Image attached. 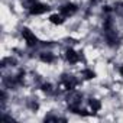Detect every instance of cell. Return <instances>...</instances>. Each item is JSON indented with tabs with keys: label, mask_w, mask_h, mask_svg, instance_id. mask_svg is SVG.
Returning a JSON list of instances; mask_svg holds the SVG:
<instances>
[{
	"label": "cell",
	"mask_w": 123,
	"mask_h": 123,
	"mask_svg": "<svg viewBox=\"0 0 123 123\" xmlns=\"http://www.w3.org/2000/svg\"><path fill=\"white\" fill-rule=\"evenodd\" d=\"M29 9V15L31 16H38V15H43L49 10V6L45 5V3H41L38 2V0H35V2L28 7Z\"/></svg>",
	"instance_id": "cell-1"
},
{
	"label": "cell",
	"mask_w": 123,
	"mask_h": 123,
	"mask_svg": "<svg viewBox=\"0 0 123 123\" xmlns=\"http://www.w3.org/2000/svg\"><path fill=\"white\" fill-rule=\"evenodd\" d=\"M22 36H23V39H25L26 45H28V46H31V48L36 46V45H38V42H39L38 36H36L31 29H28V28H23V29H22Z\"/></svg>",
	"instance_id": "cell-2"
},
{
	"label": "cell",
	"mask_w": 123,
	"mask_h": 123,
	"mask_svg": "<svg viewBox=\"0 0 123 123\" xmlns=\"http://www.w3.org/2000/svg\"><path fill=\"white\" fill-rule=\"evenodd\" d=\"M77 10H78V6H77L75 3H65V5H62V6L59 7V13L62 15L64 18L73 16Z\"/></svg>",
	"instance_id": "cell-3"
},
{
	"label": "cell",
	"mask_w": 123,
	"mask_h": 123,
	"mask_svg": "<svg viewBox=\"0 0 123 123\" xmlns=\"http://www.w3.org/2000/svg\"><path fill=\"white\" fill-rule=\"evenodd\" d=\"M65 59L68 61L70 64H77L78 61L81 59V55L75 51V49H73V48H68L67 51H65Z\"/></svg>",
	"instance_id": "cell-4"
},
{
	"label": "cell",
	"mask_w": 123,
	"mask_h": 123,
	"mask_svg": "<svg viewBox=\"0 0 123 123\" xmlns=\"http://www.w3.org/2000/svg\"><path fill=\"white\" fill-rule=\"evenodd\" d=\"M39 59L42 61V62H45V64H52L55 61V55L52 52H41Z\"/></svg>",
	"instance_id": "cell-5"
},
{
	"label": "cell",
	"mask_w": 123,
	"mask_h": 123,
	"mask_svg": "<svg viewBox=\"0 0 123 123\" xmlns=\"http://www.w3.org/2000/svg\"><path fill=\"white\" fill-rule=\"evenodd\" d=\"M49 22L52 25H62L65 22V18L61 15V13H54V15L49 16Z\"/></svg>",
	"instance_id": "cell-6"
},
{
	"label": "cell",
	"mask_w": 123,
	"mask_h": 123,
	"mask_svg": "<svg viewBox=\"0 0 123 123\" xmlns=\"http://www.w3.org/2000/svg\"><path fill=\"white\" fill-rule=\"evenodd\" d=\"M88 106H90V109L93 110V113H97V111L101 110V103H100V100H97V98H91V100L88 101Z\"/></svg>",
	"instance_id": "cell-7"
},
{
	"label": "cell",
	"mask_w": 123,
	"mask_h": 123,
	"mask_svg": "<svg viewBox=\"0 0 123 123\" xmlns=\"http://www.w3.org/2000/svg\"><path fill=\"white\" fill-rule=\"evenodd\" d=\"M83 77H84V80H93L94 77H96V73L93 71V70H90V68H86V70H83Z\"/></svg>",
	"instance_id": "cell-8"
},
{
	"label": "cell",
	"mask_w": 123,
	"mask_h": 123,
	"mask_svg": "<svg viewBox=\"0 0 123 123\" xmlns=\"http://www.w3.org/2000/svg\"><path fill=\"white\" fill-rule=\"evenodd\" d=\"M119 73H120V75H122V77H123V65H122V67H120V68H119Z\"/></svg>",
	"instance_id": "cell-9"
}]
</instances>
